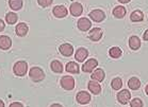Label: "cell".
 Wrapping results in <instances>:
<instances>
[{
	"label": "cell",
	"instance_id": "9a60e30c",
	"mask_svg": "<svg viewBox=\"0 0 148 107\" xmlns=\"http://www.w3.org/2000/svg\"><path fill=\"white\" fill-rule=\"evenodd\" d=\"M12 47V39L9 35H0V49L7 51Z\"/></svg>",
	"mask_w": 148,
	"mask_h": 107
},
{
	"label": "cell",
	"instance_id": "e0dca14e",
	"mask_svg": "<svg viewBox=\"0 0 148 107\" xmlns=\"http://www.w3.org/2000/svg\"><path fill=\"white\" fill-rule=\"evenodd\" d=\"M88 91L93 94H99L101 92L100 83H98L96 81H93V80L90 81L88 83Z\"/></svg>",
	"mask_w": 148,
	"mask_h": 107
},
{
	"label": "cell",
	"instance_id": "ac0fdd59",
	"mask_svg": "<svg viewBox=\"0 0 148 107\" xmlns=\"http://www.w3.org/2000/svg\"><path fill=\"white\" fill-rule=\"evenodd\" d=\"M104 77H106V73H104V71L102 70L101 68H96V69L92 72V80L96 81L98 83L103 82Z\"/></svg>",
	"mask_w": 148,
	"mask_h": 107
},
{
	"label": "cell",
	"instance_id": "3957f363",
	"mask_svg": "<svg viewBox=\"0 0 148 107\" xmlns=\"http://www.w3.org/2000/svg\"><path fill=\"white\" fill-rule=\"evenodd\" d=\"M60 85L64 90L71 91L76 86V82H75V79L71 75H63L60 80Z\"/></svg>",
	"mask_w": 148,
	"mask_h": 107
},
{
	"label": "cell",
	"instance_id": "4316f807",
	"mask_svg": "<svg viewBox=\"0 0 148 107\" xmlns=\"http://www.w3.org/2000/svg\"><path fill=\"white\" fill-rule=\"evenodd\" d=\"M111 87L114 89V90H121V87H123V80L121 77H114L111 82Z\"/></svg>",
	"mask_w": 148,
	"mask_h": 107
},
{
	"label": "cell",
	"instance_id": "d4e9b609",
	"mask_svg": "<svg viewBox=\"0 0 148 107\" xmlns=\"http://www.w3.org/2000/svg\"><path fill=\"white\" fill-rule=\"evenodd\" d=\"M9 7L13 12H17L23 9L24 1L23 0H9Z\"/></svg>",
	"mask_w": 148,
	"mask_h": 107
},
{
	"label": "cell",
	"instance_id": "ffe728a7",
	"mask_svg": "<svg viewBox=\"0 0 148 107\" xmlns=\"http://www.w3.org/2000/svg\"><path fill=\"white\" fill-rule=\"evenodd\" d=\"M112 14H113V16L115 18H117V19H121V18H124L126 16V14H127V10H126V7L124 5H117V7H115L112 11Z\"/></svg>",
	"mask_w": 148,
	"mask_h": 107
},
{
	"label": "cell",
	"instance_id": "44dd1931",
	"mask_svg": "<svg viewBox=\"0 0 148 107\" xmlns=\"http://www.w3.org/2000/svg\"><path fill=\"white\" fill-rule=\"evenodd\" d=\"M50 69L52 72H54V73L60 74L63 72V70H64V66H63V64L61 63L59 60H53L50 63Z\"/></svg>",
	"mask_w": 148,
	"mask_h": 107
},
{
	"label": "cell",
	"instance_id": "5b68a950",
	"mask_svg": "<svg viewBox=\"0 0 148 107\" xmlns=\"http://www.w3.org/2000/svg\"><path fill=\"white\" fill-rule=\"evenodd\" d=\"M97 66H98V60L96 58H88L82 65V71L85 72V73H92L97 68Z\"/></svg>",
	"mask_w": 148,
	"mask_h": 107
},
{
	"label": "cell",
	"instance_id": "5bb4252c",
	"mask_svg": "<svg viewBox=\"0 0 148 107\" xmlns=\"http://www.w3.org/2000/svg\"><path fill=\"white\" fill-rule=\"evenodd\" d=\"M29 32V27L26 22H19V24H16L15 27V33H16L17 36L19 37H25Z\"/></svg>",
	"mask_w": 148,
	"mask_h": 107
},
{
	"label": "cell",
	"instance_id": "603a6c76",
	"mask_svg": "<svg viewBox=\"0 0 148 107\" xmlns=\"http://www.w3.org/2000/svg\"><path fill=\"white\" fill-rule=\"evenodd\" d=\"M128 87L131 90H134V91L138 90L141 88V81H140V79L136 77H130L128 81Z\"/></svg>",
	"mask_w": 148,
	"mask_h": 107
},
{
	"label": "cell",
	"instance_id": "e575fe53",
	"mask_svg": "<svg viewBox=\"0 0 148 107\" xmlns=\"http://www.w3.org/2000/svg\"><path fill=\"white\" fill-rule=\"evenodd\" d=\"M0 107H5V104H4V102L1 99H0Z\"/></svg>",
	"mask_w": 148,
	"mask_h": 107
},
{
	"label": "cell",
	"instance_id": "8992f818",
	"mask_svg": "<svg viewBox=\"0 0 148 107\" xmlns=\"http://www.w3.org/2000/svg\"><path fill=\"white\" fill-rule=\"evenodd\" d=\"M77 28L81 32H88L92 28V20H90L88 17H81L77 21Z\"/></svg>",
	"mask_w": 148,
	"mask_h": 107
},
{
	"label": "cell",
	"instance_id": "277c9868",
	"mask_svg": "<svg viewBox=\"0 0 148 107\" xmlns=\"http://www.w3.org/2000/svg\"><path fill=\"white\" fill-rule=\"evenodd\" d=\"M88 17H90L91 20H93L94 22L100 24V22H102V21L106 19V13H104L102 10H100V9H95V10L90 12Z\"/></svg>",
	"mask_w": 148,
	"mask_h": 107
},
{
	"label": "cell",
	"instance_id": "7402d4cb",
	"mask_svg": "<svg viewBox=\"0 0 148 107\" xmlns=\"http://www.w3.org/2000/svg\"><path fill=\"white\" fill-rule=\"evenodd\" d=\"M4 21L10 26H13L18 21V15L16 14V12H8L4 17Z\"/></svg>",
	"mask_w": 148,
	"mask_h": 107
},
{
	"label": "cell",
	"instance_id": "f1b7e54d",
	"mask_svg": "<svg viewBox=\"0 0 148 107\" xmlns=\"http://www.w3.org/2000/svg\"><path fill=\"white\" fill-rule=\"evenodd\" d=\"M53 3V0H37V4L40 7H48Z\"/></svg>",
	"mask_w": 148,
	"mask_h": 107
},
{
	"label": "cell",
	"instance_id": "8d00e7d4",
	"mask_svg": "<svg viewBox=\"0 0 148 107\" xmlns=\"http://www.w3.org/2000/svg\"><path fill=\"white\" fill-rule=\"evenodd\" d=\"M82 107H86V106H82Z\"/></svg>",
	"mask_w": 148,
	"mask_h": 107
},
{
	"label": "cell",
	"instance_id": "4fadbf2b",
	"mask_svg": "<svg viewBox=\"0 0 148 107\" xmlns=\"http://www.w3.org/2000/svg\"><path fill=\"white\" fill-rule=\"evenodd\" d=\"M102 35H103V32H102L100 28L96 27L88 31V38L92 41H99L102 38Z\"/></svg>",
	"mask_w": 148,
	"mask_h": 107
},
{
	"label": "cell",
	"instance_id": "484cf974",
	"mask_svg": "<svg viewBox=\"0 0 148 107\" xmlns=\"http://www.w3.org/2000/svg\"><path fill=\"white\" fill-rule=\"evenodd\" d=\"M121 55H123V50L119 47H112L109 50V56L114 58V60H117V58L121 57Z\"/></svg>",
	"mask_w": 148,
	"mask_h": 107
},
{
	"label": "cell",
	"instance_id": "7a4b0ae2",
	"mask_svg": "<svg viewBox=\"0 0 148 107\" xmlns=\"http://www.w3.org/2000/svg\"><path fill=\"white\" fill-rule=\"evenodd\" d=\"M29 72V67L28 63L26 60H17L13 66V73L16 77H23Z\"/></svg>",
	"mask_w": 148,
	"mask_h": 107
},
{
	"label": "cell",
	"instance_id": "52a82bcc",
	"mask_svg": "<svg viewBox=\"0 0 148 107\" xmlns=\"http://www.w3.org/2000/svg\"><path fill=\"white\" fill-rule=\"evenodd\" d=\"M76 100H77V102L80 105H86V104H88L92 101V95L88 91L81 90L76 95Z\"/></svg>",
	"mask_w": 148,
	"mask_h": 107
},
{
	"label": "cell",
	"instance_id": "83f0119b",
	"mask_svg": "<svg viewBox=\"0 0 148 107\" xmlns=\"http://www.w3.org/2000/svg\"><path fill=\"white\" fill-rule=\"evenodd\" d=\"M130 103V107H143L144 106V103L141 99L138 98H134V99H131V101L129 102Z\"/></svg>",
	"mask_w": 148,
	"mask_h": 107
},
{
	"label": "cell",
	"instance_id": "4dcf8cb0",
	"mask_svg": "<svg viewBox=\"0 0 148 107\" xmlns=\"http://www.w3.org/2000/svg\"><path fill=\"white\" fill-rule=\"evenodd\" d=\"M4 29H5V21L0 18V32L4 31Z\"/></svg>",
	"mask_w": 148,
	"mask_h": 107
},
{
	"label": "cell",
	"instance_id": "7c38bea8",
	"mask_svg": "<svg viewBox=\"0 0 148 107\" xmlns=\"http://www.w3.org/2000/svg\"><path fill=\"white\" fill-rule=\"evenodd\" d=\"M88 56V51L85 48H78L76 52H75V60H77L78 63H83L86 60Z\"/></svg>",
	"mask_w": 148,
	"mask_h": 107
},
{
	"label": "cell",
	"instance_id": "f546056e",
	"mask_svg": "<svg viewBox=\"0 0 148 107\" xmlns=\"http://www.w3.org/2000/svg\"><path fill=\"white\" fill-rule=\"evenodd\" d=\"M9 107H25L24 104L20 103V102H12V103L9 105Z\"/></svg>",
	"mask_w": 148,
	"mask_h": 107
},
{
	"label": "cell",
	"instance_id": "2e32d148",
	"mask_svg": "<svg viewBox=\"0 0 148 107\" xmlns=\"http://www.w3.org/2000/svg\"><path fill=\"white\" fill-rule=\"evenodd\" d=\"M65 70H66V72L71 74H79V72H80L79 64L76 63V62H68L65 66Z\"/></svg>",
	"mask_w": 148,
	"mask_h": 107
},
{
	"label": "cell",
	"instance_id": "d6986e66",
	"mask_svg": "<svg viewBox=\"0 0 148 107\" xmlns=\"http://www.w3.org/2000/svg\"><path fill=\"white\" fill-rule=\"evenodd\" d=\"M129 47H130V49L133 51H136L138 50L140 48H141V39H140V37H138L136 35H132V36H130V38H129Z\"/></svg>",
	"mask_w": 148,
	"mask_h": 107
},
{
	"label": "cell",
	"instance_id": "8fae6325",
	"mask_svg": "<svg viewBox=\"0 0 148 107\" xmlns=\"http://www.w3.org/2000/svg\"><path fill=\"white\" fill-rule=\"evenodd\" d=\"M69 14L74 17H79L83 13V5L80 2H73L69 7Z\"/></svg>",
	"mask_w": 148,
	"mask_h": 107
},
{
	"label": "cell",
	"instance_id": "9c48e42d",
	"mask_svg": "<svg viewBox=\"0 0 148 107\" xmlns=\"http://www.w3.org/2000/svg\"><path fill=\"white\" fill-rule=\"evenodd\" d=\"M52 14H53V16L56 17V18H65V17L69 14V11L67 10V7H65V5L60 4V5L53 7V9H52Z\"/></svg>",
	"mask_w": 148,
	"mask_h": 107
},
{
	"label": "cell",
	"instance_id": "30bf717a",
	"mask_svg": "<svg viewBox=\"0 0 148 107\" xmlns=\"http://www.w3.org/2000/svg\"><path fill=\"white\" fill-rule=\"evenodd\" d=\"M74 47L73 45L69 44V43H64V44H61L59 46V52H60L63 56L65 57H69L74 54Z\"/></svg>",
	"mask_w": 148,
	"mask_h": 107
},
{
	"label": "cell",
	"instance_id": "1f68e13d",
	"mask_svg": "<svg viewBox=\"0 0 148 107\" xmlns=\"http://www.w3.org/2000/svg\"><path fill=\"white\" fill-rule=\"evenodd\" d=\"M143 40L145 41H148V30H146L143 34Z\"/></svg>",
	"mask_w": 148,
	"mask_h": 107
},
{
	"label": "cell",
	"instance_id": "d6a6232c",
	"mask_svg": "<svg viewBox=\"0 0 148 107\" xmlns=\"http://www.w3.org/2000/svg\"><path fill=\"white\" fill-rule=\"evenodd\" d=\"M49 107H63V105L60 103H53V104H51Z\"/></svg>",
	"mask_w": 148,
	"mask_h": 107
},
{
	"label": "cell",
	"instance_id": "d590c367",
	"mask_svg": "<svg viewBox=\"0 0 148 107\" xmlns=\"http://www.w3.org/2000/svg\"><path fill=\"white\" fill-rule=\"evenodd\" d=\"M145 92H146V94L148 95V84L146 85V86H145Z\"/></svg>",
	"mask_w": 148,
	"mask_h": 107
},
{
	"label": "cell",
	"instance_id": "836d02e7",
	"mask_svg": "<svg viewBox=\"0 0 148 107\" xmlns=\"http://www.w3.org/2000/svg\"><path fill=\"white\" fill-rule=\"evenodd\" d=\"M119 3H123V4H126V3H129L131 0H117Z\"/></svg>",
	"mask_w": 148,
	"mask_h": 107
},
{
	"label": "cell",
	"instance_id": "6da1fadb",
	"mask_svg": "<svg viewBox=\"0 0 148 107\" xmlns=\"http://www.w3.org/2000/svg\"><path fill=\"white\" fill-rule=\"evenodd\" d=\"M29 77L30 80L34 83H40V82H43L46 77V74H45V71L42 69L40 67H37V66H34V67H31L29 69Z\"/></svg>",
	"mask_w": 148,
	"mask_h": 107
},
{
	"label": "cell",
	"instance_id": "cb8c5ba5",
	"mask_svg": "<svg viewBox=\"0 0 148 107\" xmlns=\"http://www.w3.org/2000/svg\"><path fill=\"white\" fill-rule=\"evenodd\" d=\"M144 19V13L141 10H134L130 14V20L132 22H141Z\"/></svg>",
	"mask_w": 148,
	"mask_h": 107
},
{
	"label": "cell",
	"instance_id": "ba28073f",
	"mask_svg": "<svg viewBox=\"0 0 148 107\" xmlns=\"http://www.w3.org/2000/svg\"><path fill=\"white\" fill-rule=\"evenodd\" d=\"M116 98L121 105H127L131 101V93L128 89H121V91H118Z\"/></svg>",
	"mask_w": 148,
	"mask_h": 107
}]
</instances>
